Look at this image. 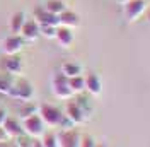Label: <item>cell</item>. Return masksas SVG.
I'll list each match as a JSON object with an SVG mask.
<instances>
[{"label": "cell", "instance_id": "cell-1", "mask_svg": "<svg viewBox=\"0 0 150 147\" xmlns=\"http://www.w3.org/2000/svg\"><path fill=\"white\" fill-rule=\"evenodd\" d=\"M39 116L43 120L45 125H50V127H60L62 125V120H63V113L58 110L56 106H51V104H41L39 106Z\"/></svg>", "mask_w": 150, "mask_h": 147}, {"label": "cell", "instance_id": "cell-2", "mask_svg": "<svg viewBox=\"0 0 150 147\" xmlns=\"http://www.w3.org/2000/svg\"><path fill=\"white\" fill-rule=\"evenodd\" d=\"M147 9V0H128L126 4H123V12L128 22H133L140 17Z\"/></svg>", "mask_w": 150, "mask_h": 147}, {"label": "cell", "instance_id": "cell-3", "mask_svg": "<svg viewBox=\"0 0 150 147\" xmlns=\"http://www.w3.org/2000/svg\"><path fill=\"white\" fill-rule=\"evenodd\" d=\"M22 128H24V133H28L29 137H41L45 133V123L39 115H33V116H28L24 118V123H22Z\"/></svg>", "mask_w": 150, "mask_h": 147}, {"label": "cell", "instance_id": "cell-4", "mask_svg": "<svg viewBox=\"0 0 150 147\" xmlns=\"http://www.w3.org/2000/svg\"><path fill=\"white\" fill-rule=\"evenodd\" d=\"M53 92H55L56 98H60V99H68V98H72V89H70V86H68V77H65L63 74H60V75H56L55 81H53Z\"/></svg>", "mask_w": 150, "mask_h": 147}, {"label": "cell", "instance_id": "cell-5", "mask_svg": "<svg viewBox=\"0 0 150 147\" xmlns=\"http://www.w3.org/2000/svg\"><path fill=\"white\" fill-rule=\"evenodd\" d=\"M34 16H36V22L39 26H55V28L60 26L58 16L48 12L45 7H36V9H34Z\"/></svg>", "mask_w": 150, "mask_h": 147}, {"label": "cell", "instance_id": "cell-6", "mask_svg": "<svg viewBox=\"0 0 150 147\" xmlns=\"http://www.w3.org/2000/svg\"><path fill=\"white\" fill-rule=\"evenodd\" d=\"M33 86L28 82V81H19L16 86H12L10 87V92L9 94H14L16 98L19 99H22V101H29L31 98H33Z\"/></svg>", "mask_w": 150, "mask_h": 147}, {"label": "cell", "instance_id": "cell-7", "mask_svg": "<svg viewBox=\"0 0 150 147\" xmlns=\"http://www.w3.org/2000/svg\"><path fill=\"white\" fill-rule=\"evenodd\" d=\"M22 45H24V38L19 34H10L4 41V53L5 55H17L22 50Z\"/></svg>", "mask_w": 150, "mask_h": 147}, {"label": "cell", "instance_id": "cell-8", "mask_svg": "<svg viewBox=\"0 0 150 147\" xmlns=\"http://www.w3.org/2000/svg\"><path fill=\"white\" fill-rule=\"evenodd\" d=\"M65 116L70 120L74 125H79V123L84 121L85 113H84V110L79 106V103L77 101H70V103H67V115Z\"/></svg>", "mask_w": 150, "mask_h": 147}, {"label": "cell", "instance_id": "cell-9", "mask_svg": "<svg viewBox=\"0 0 150 147\" xmlns=\"http://www.w3.org/2000/svg\"><path fill=\"white\" fill-rule=\"evenodd\" d=\"M60 147H79L80 146V135L75 130H63L58 135Z\"/></svg>", "mask_w": 150, "mask_h": 147}, {"label": "cell", "instance_id": "cell-10", "mask_svg": "<svg viewBox=\"0 0 150 147\" xmlns=\"http://www.w3.org/2000/svg\"><path fill=\"white\" fill-rule=\"evenodd\" d=\"M39 34H41V28L36 21H26L22 29H21V36L28 41H34Z\"/></svg>", "mask_w": 150, "mask_h": 147}, {"label": "cell", "instance_id": "cell-11", "mask_svg": "<svg viewBox=\"0 0 150 147\" xmlns=\"http://www.w3.org/2000/svg\"><path fill=\"white\" fill-rule=\"evenodd\" d=\"M4 130H5V133L10 137H21V135H24V128H22V125L19 123L17 120L10 118V116H7L5 118V121H4Z\"/></svg>", "mask_w": 150, "mask_h": 147}, {"label": "cell", "instance_id": "cell-12", "mask_svg": "<svg viewBox=\"0 0 150 147\" xmlns=\"http://www.w3.org/2000/svg\"><path fill=\"white\" fill-rule=\"evenodd\" d=\"M56 41L63 48H68V46L74 43V33L70 28H65V26H58L56 28Z\"/></svg>", "mask_w": 150, "mask_h": 147}, {"label": "cell", "instance_id": "cell-13", "mask_svg": "<svg viewBox=\"0 0 150 147\" xmlns=\"http://www.w3.org/2000/svg\"><path fill=\"white\" fill-rule=\"evenodd\" d=\"M85 89L91 92L92 96H97V94H101V91H103V84H101V79H99L96 74H89V75L85 77Z\"/></svg>", "mask_w": 150, "mask_h": 147}, {"label": "cell", "instance_id": "cell-14", "mask_svg": "<svg viewBox=\"0 0 150 147\" xmlns=\"http://www.w3.org/2000/svg\"><path fill=\"white\" fill-rule=\"evenodd\" d=\"M58 19H60V26H65V28H77L79 24H80V19H79V16L75 14V12H72V10H65L63 14H60L58 16Z\"/></svg>", "mask_w": 150, "mask_h": 147}, {"label": "cell", "instance_id": "cell-15", "mask_svg": "<svg viewBox=\"0 0 150 147\" xmlns=\"http://www.w3.org/2000/svg\"><path fill=\"white\" fill-rule=\"evenodd\" d=\"M4 65H5V69H7L10 74H21L22 72V60H21L17 55H7L5 60H4Z\"/></svg>", "mask_w": 150, "mask_h": 147}, {"label": "cell", "instance_id": "cell-16", "mask_svg": "<svg viewBox=\"0 0 150 147\" xmlns=\"http://www.w3.org/2000/svg\"><path fill=\"white\" fill-rule=\"evenodd\" d=\"M24 14L22 12H16L12 17H10V31H12V34H21V29L24 26Z\"/></svg>", "mask_w": 150, "mask_h": 147}, {"label": "cell", "instance_id": "cell-17", "mask_svg": "<svg viewBox=\"0 0 150 147\" xmlns=\"http://www.w3.org/2000/svg\"><path fill=\"white\" fill-rule=\"evenodd\" d=\"M62 74L65 75V77H77V75H80L82 74V67L79 64H74V62H65L63 67H62Z\"/></svg>", "mask_w": 150, "mask_h": 147}, {"label": "cell", "instance_id": "cell-18", "mask_svg": "<svg viewBox=\"0 0 150 147\" xmlns=\"http://www.w3.org/2000/svg\"><path fill=\"white\" fill-rule=\"evenodd\" d=\"M45 9L48 12H51V14H55V16H60V14H63L67 10V5H65V2H62V0H48Z\"/></svg>", "mask_w": 150, "mask_h": 147}, {"label": "cell", "instance_id": "cell-19", "mask_svg": "<svg viewBox=\"0 0 150 147\" xmlns=\"http://www.w3.org/2000/svg\"><path fill=\"white\" fill-rule=\"evenodd\" d=\"M68 86H70L72 92H82L85 89V77H82V75L70 77L68 79Z\"/></svg>", "mask_w": 150, "mask_h": 147}, {"label": "cell", "instance_id": "cell-20", "mask_svg": "<svg viewBox=\"0 0 150 147\" xmlns=\"http://www.w3.org/2000/svg\"><path fill=\"white\" fill-rule=\"evenodd\" d=\"M43 147H60L58 144V135L55 133H45V137H43Z\"/></svg>", "mask_w": 150, "mask_h": 147}, {"label": "cell", "instance_id": "cell-21", "mask_svg": "<svg viewBox=\"0 0 150 147\" xmlns=\"http://www.w3.org/2000/svg\"><path fill=\"white\" fill-rule=\"evenodd\" d=\"M41 28V34L46 38H55L56 36V28L55 26H39Z\"/></svg>", "mask_w": 150, "mask_h": 147}, {"label": "cell", "instance_id": "cell-22", "mask_svg": "<svg viewBox=\"0 0 150 147\" xmlns=\"http://www.w3.org/2000/svg\"><path fill=\"white\" fill-rule=\"evenodd\" d=\"M79 147H97V144L91 135H84V137H80V146Z\"/></svg>", "mask_w": 150, "mask_h": 147}, {"label": "cell", "instance_id": "cell-23", "mask_svg": "<svg viewBox=\"0 0 150 147\" xmlns=\"http://www.w3.org/2000/svg\"><path fill=\"white\" fill-rule=\"evenodd\" d=\"M21 113H22V118H28V116H33V115H38L36 113V108L33 106V104H26L22 110H21Z\"/></svg>", "mask_w": 150, "mask_h": 147}, {"label": "cell", "instance_id": "cell-24", "mask_svg": "<svg viewBox=\"0 0 150 147\" xmlns=\"http://www.w3.org/2000/svg\"><path fill=\"white\" fill-rule=\"evenodd\" d=\"M17 147H33V142L28 137L21 135V137H17Z\"/></svg>", "mask_w": 150, "mask_h": 147}, {"label": "cell", "instance_id": "cell-25", "mask_svg": "<svg viewBox=\"0 0 150 147\" xmlns=\"http://www.w3.org/2000/svg\"><path fill=\"white\" fill-rule=\"evenodd\" d=\"M10 82L9 81H5V79H0V92H4V94H9L10 92Z\"/></svg>", "mask_w": 150, "mask_h": 147}, {"label": "cell", "instance_id": "cell-26", "mask_svg": "<svg viewBox=\"0 0 150 147\" xmlns=\"http://www.w3.org/2000/svg\"><path fill=\"white\" fill-rule=\"evenodd\" d=\"M7 138H9V135L5 133V130H4V127H0V144H2V142H5Z\"/></svg>", "mask_w": 150, "mask_h": 147}, {"label": "cell", "instance_id": "cell-27", "mask_svg": "<svg viewBox=\"0 0 150 147\" xmlns=\"http://www.w3.org/2000/svg\"><path fill=\"white\" fill-rule=\"evenodd\" d=\"M5 118H7V113H5V111H4L2 108H0V127L4 125V121H5Z\"/></svg>", "mask_w": 150, "mask_h": 147}, {"label": "cell", "instance_id": "cell-28", "mask_svg": "<svg viewBox=\"0 0 150 147\" xmlns=\"http://www.w3.org/2000/svg\"><path fill=\"white\" fill-rule=\"evenodd\" d=\"M33 147H43V142L41 140H34L33 142Z\"/></svg>", "mask_w": 150, "mask_h": 147}, {"label": "cell", "instance_id": "cell-29", "mask_svg": "<svg viewBox=\"0 0 150 147\" xmlns=\"http://www.w3.org/2000/svg\"><path fill=\"white\" fill-rule=\"evenodd\" d=\"M118 2H120V4H126V2H128V0H118Z\"/></svg>", "mask_w": 150, "mask_h": 147}, {"label": "cell", "instance_id": "cell-30", "mask_svg": "<svg viewBox=\"0 0 150 147\" xmlns=\"http://www.w3.org/2000/svg\"><path fill=\"white\" fill-rule=\"evenodd\" d=\"M97 147H106V146H104V144H99V146H97Z\"/></svg>", "mask_w": 150, "mask_h": 147}, {"label": "cell", "instance_id": "cell-31", "mask_svg": "<svg viewBox=\"0 0 150 147\" xmlns=\"http://www.w3.org/2000/svg\"><path fill=\"white\" fill-rule=\"evenodd\" d=\"M149 22H150V12H149Z\"/></svg>", "mask_w": 150, "mask_h": 147}]
</instances>
